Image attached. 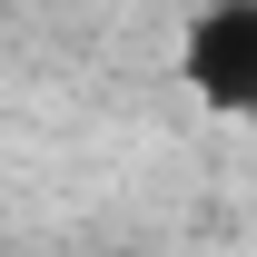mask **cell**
Segmentation results:
<instances>
[{"mask_svg":"<svg viewBox=\"0 0 257 257\" xmlns=\"http://www.w3.org/2000/svg\"><path fill=\"white\" fill-rule=\"evenodd\" d=\"M178 79L208 119L257 128V0H208L178 20Z\"/></svg>","mask_w":257,"mask_h":257,"instance_id":"1","label":"cell"}]
</instances>
